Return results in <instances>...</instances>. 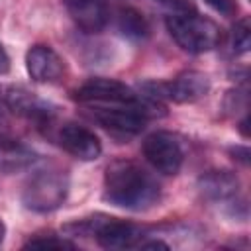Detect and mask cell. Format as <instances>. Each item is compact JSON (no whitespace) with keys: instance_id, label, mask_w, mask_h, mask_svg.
<instances>
[{"instance_id":"obj_1","label":"cell","mask_w":251,"mask_h":251,"mask_svg":"<svg viewBox=\"0 0 251 251\" xmlns=\"http://www.w3.org/2000/svg\"><path fill=\"white\" fill-rule=\"evenodd\" d=\"M102 196L116 208L143 212L159 202L161 184L141 165L127 159H118L106 167Z\"/></svg>"},{"instance_id":"obj_2","label":"cell","mask_w":251,"mask_h":251,"mask_svg":"<svg viewBox=\"0 0 251 251\" xmlns=\"http://www.w3.org/2000/svg\"><path fill=\"white\" fill-rule=\"evenodd\" d=\"M73 98L88 110L114 108V106H139L149 114V118H157L165 114L163 102L149 100L131 86H127L126 82H120L116 78H90L73 92Z\"/></svg>"},{"instance_id":"obj_3","label":"cell","mask_w":251,"mask_h":251,"mask_svg":"<svg viewBox=\"0 0 251 251\" xmlns=\"http://www.w3.org/2000/svg\"><path fill=\"white\" fill-rule=\"evenodd\" d=\"M65 231L69 235H90L104 249H139L141 241L147 237L139 226L106 214L71 222L65 226Z\"/></svg>"},{"instance_id":"obj_4","label":"cell","mask_w":251,"mask_h":251,"mask_svg":"<svg viewBox=\"0 0 251 251\" xmlns=\"http://www.w3.org/2000/svg\"><path fill=\"white\" fill-rule=\"evenodd\" d=\"M167 29L175 43L190 53V55H200L216 49L222 41V29L220 25L206 18L200 16L198 12L190 14H169L167 20Z\"/></svg>"},{"instance_id":"obj_5","label":"cell","mask_w":251,"mask_h":251,"mask_svg":"<svg viewBox=\"0 0 251 251\" xmlns=\"http://www.w3.org/2000/svg\"><path fill=\"white\" fill-rule=\"evenodd\" d=\"M69 194V176L59 169H41L29 176L22 190V202L27 210L47 214L57 210Z\"/></svg>"},{"instance_id":"obj_6","label":"cell","mask_w":251,"mask_h":251,"mask_svg":"<svg viewBox=\"0 0 251 251\" xmlns=\"http://www.w3.org/2000/svg\"><path fill=\"white\" fill-rule=\"evenodd\" d=\"M141 151L145 161L161 175H176L184 163V145L180 137L171 131H155L147 135Z\"/></svg>"},{"instance_id":"obj_7","label":"cell","mask_w":251,"mask_h":251,"mask_svg":"<svg viewBox=\"0 0 251 251\" xmlns=\"http://www.w3.org/2000/svg\"><path fill=\"white\" fill-rule=\"evenodd\" d=\"M90 116L102 126L114 139L127 141L139 135L147 124L149 114L139 106H114V108H92Z\"/></svg>"},{"instance_id":"obj_8","label":"cell","mask_w":251,"mask_h":251,"mask_svg":"<svg viewBox=\"0 0 251 251\" xmlns=\"http://www.w3.org/2000/svg\"><path fill=\"white\" fill-rule=\"evenodd\" d=\"M239 178L235 173L226 169L208 171L198 178V190L200 194L212 202L222 206L229 216H237V206H247L243 200H239Z\"/></svg>"},{"instance_id":"obj_9","label":"cell","mask_w":251,"mask_h":251,"mask_svg":"<svg viewBox=\"0 0 251 251\" xmlns=\"http://www.w3.org/2000/svg\"><path fill=\"white\" fill-rule=\"evenodd\" d=\"M4 100L8 110L37 126H49L55 118V106L24 86H12Z\"/></svg>"},{"instance_id":"obj_10","label":"cell","mask_w":251,"mask_h":251,"mask_svg":"<svg viewBox=\"0 0 251 251\" xmlns=\"http://www.w3.org/2000/svg\"><path fill=\"white\" fill-rule=\"evenodd\" d=\"M59 145L78 161H96L102 155V143L94 131L78 124H63L57 133Z\"/></svg>"},{"instance_id":"obj_11","label":"cell","mask_w":251,"mask_h":251,"mask_svg":"<svg viewBox=\"0 0 251 251\" xmlns=\"http://www.w3.org/2000/svg\"><path fill=\"white\" fill-rule=\"evenodd\" d=\"M25 69L29 78L35 82H57L65 75V61L53 47L33 45L25 53Z\"/></svg>"},{"instance_id":"obj_12","label":"cell","mask_w":251,"mask_h":251,"mask_svg":"<svg viewBox=\"0 0 251 251\" xmlns=\"http://www.w3.org/2000/svg\"><path fill=\"white\" fill-rule=\"evenodd\" d=\"M167 100L176 104H192L210 92V78L200 71H182L173 80L163 82Z\"/></svg>"},{"instance_id":"obj_13","label":"cell","mask_w":251,"mask_h":251,"mask_svg":"<svg viewBox=\"0 0 251 251\" xmlns=\"http://www.w3.org/2000/svg\"><path fill=\"white\" fill-rule=\"evenodd\" d=\"M65 6L75 25L84 33H100L110 22L106 0H65Z\"/></svg>"},{"instance_id":"obj_14","label":"cell","mask_w":251,"mask_h":251,"mask_svg":"<svg viewBox=\"0 0 251 251\" xmlns=\"http://www.w3.org/2000/svg\"><path fill=\"white\" fill-rule=\"evenodd\" d=\"M37 161V153L25 143L0 135V173L12 175L25 171Z\"/></svg>"},{"instance_id":"obj_15","label":"cell","mask_w":251,"mask_h":251,"mask_svg":"<svg viewBox=\"0 0 251 251\" xmlns=\"http://www.w3.org/2000/svg\"><path fill=\"white\" fill-rule=\"evenodd\" d=\"M116 27H118V31L124 37L133 39V41L145 39L149 35V22H147V18L139 10H135L131 6L120 8L118 18H116Z\"/></svg>"},{"instance_id":"obj_16","label":"cell","mask_w":251,"mask_h":251,"mask_svg":"<svg viewBox=\"0 0 251 251\" xmlns=\"http://www.w3.org/2000/svg\"><path fill=\"white\" fill-rule=\"evenodd\" d=\"M76 249V243H73L71 239L63 237V235H55V233H45V235H35L29 237L24 243V249Z\"/></svg>"},{"instance_id":"obj_17","label":"cell","mask_w":251,"mask_h":251,"mask_svg":"<svg viewBox=\"0 0 251 251\" xmlns=\"http://www.w3.org/2000/svg\"><path fill=\"white\" fill-rule=\"evenodd\" d=\"M231 49L235 55H241V53H247L249 47H251V27H249V18H241L233 29H231Z\"/></svg>"},{"instance_id":"obj_18","label":"cell","mask_w":251,"mask_h":251,"mask_svg":"<svg viewBox=\"0 0 251 251\" xmlns=\"http://www.w3.org/2000/svg\"><path fill=\"white\" fill-rule=\"evenodd\" d=\"M163 8H167L171 14H190L196 12V6L192 0H155Z\"/></svg>"},{"instance_id":"obj_19","label":"cell","mask_w":251,"mask_h":251,"mask_svg":"<svg viewBox=\"0 0 251 251\" xmlns=\"http://www.w3.org/2000/svg\"><path fill=\"white\" fill-rule=\"evenodd\" d=\"M212 10H216L218 14H222V16H233V14H237V10H239V6H237V2L235 0H204Z\"/></svg>"},{"instance_id":"obj_20","label":"cell","mask_w":251,"mask_h":251,"mask_svg":"<svg viewBox=\"0 0 251 251\" xmlns=\"http://www.w3.org/2000/svg\"><path fill=\"white\" fill-rule=\"evenodd\" d=\"M229 155L235 159V161H239L241 165H249V147H245V145H235V147H229Z\"/></svg>"},{"instance_id":"obj_21","label":"cell","mask_w":251,"mask_h":251,"mask_svg":"<svg viewBox=\"0 0 251 251\" xmlns=\"http://www.w3.org/2000/svg\"><path fill=\"white\" fill-rule=\"evenodd\" d=\"M8 71H10V57H8V53L4 51V47L0 43V75H4Z\"/></svg>"},{"instance_id":"obj_22","label":"cell","mask_w":251,"mask_h":251,"mask_svg":"<svg viewBox=\"0 0 251 251\" xmlns=\"http://www.w3.org/2000/svg\"><path fill=\"white\" fill-rule=\"evenodd\" d=\"M237 127H239V131H241V135H243V137H247V135H249V131H247V116L239 122V126H237Z\"/></svg>"},{"instance_id":"obj_23","label":"cell","mask_w":251,"mask_h":251,"mask_svg":"<svg viewBox=\"0 0 251 251\" xmlns=\"http://www.w3.org/2000/svg\"><path fill=\"white\" fill-rule=\"evenodd\" d=\"M4 114H6V100H4V96L0 92V122L4 120Z\"/></svg>"},{"instance_id":"obj_24","label":"cell","mask_w":251,"mask_h":251,"mask_svg":"<svg viewBox=\"0 0 251 251\" xmlns=\"http://www.w3.org/2000/svg\"><path fill=\"white\" fill-rule=\"evenodd\" d=\"M4 235H6V226H4V222L0 220V245H2V241H4Z\"/></svg>"}]
</instances>
